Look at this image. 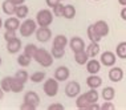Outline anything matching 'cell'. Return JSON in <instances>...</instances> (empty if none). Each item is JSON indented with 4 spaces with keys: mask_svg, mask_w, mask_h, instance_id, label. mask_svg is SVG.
I'll use <instances>...</instances> for the list:
<instances>
[{
    "mask_svg": "<svg viewBox=\"0 0 126 110\" xmlns=\"http://www.w3.org/2000/svg\"><path fill=\"white\" fill-rule=\"evenodd\" d=\"M98 98H100V94H98L97 89H89L88 92L80 94L76 98V106H77V109L86 110L89 108V105L94 104V102H98Z\"/></svg>",
    "mask_w": 126,
    "mask_h": 110,
    "instance_id": "6da1fadb",
    "label": "cell"
},
{
    "mask_svg": "<svg viewBox=\"0 0 126 110\" xmlns=\"http://www.w3.org/2000/svg\"><path fill=\"white\" fill-rule=\"evenodd\" d=\"M29 80L35 84H39V82L45 81V72H35L29 76Z\"/></svg>",
    "mask_w": 126,
    "mask_h": 110,
    "instance_id": "f546056e",
    "label": "cell"
},
{
    "mask_svg": "<svg viewBox=\"0 0 126 110\" xmlns=\"http://www.w3.org/2000/svg\"><path fill=\"white\" fill-rule=\"evenodd\" d=\"M3 27H4V21H3V20H1V17H0V29H1Z\"/></svg>",
    "mask_w": 126,
    "mask_h": 110,
    "instance_id": "f6af8a7d",
    "label": "cell"
},
{
    "mask_svg": "<svg viewBox=\"0 0 126 110\" xmlns=\"http://www.w3.org/2000/svg\"><path fill=\"white\" fill-rule=\"evenodd\" d=\"M118 4L122 7H126V0H118Z\"/></svg>",
    "mask_w": 126,
    "mask_h": 110,
    "instance_id": "7bdbcfd3",
    "label": "cell"
},
{
    "mask_svg": "<svg viewBox=\"0 0 126 110\" xmlns=\"http://www.w3.org/2000/svg\"><path fill=\"white\" fill-rule=\"evenodd\" d=\"M20 109L21 110H36L37 108L32 104H28V102H23V104L20 105Z\"/></svg>",
    "mask_w": 126,
    "mask_h": 110,
    "instance_id": "74e56055",
    "label": "cell"
},
{
    "mask_svg": "<svg viewBox=\"0 0 126 110\" xmlns=\"http://www.w3.org/2000/svg\"><path fill=\"white\" fill-rule=\"evenodd\" d=\"M28 12H29V8H28V7H27L25 4H21V5H17L16 12H15V16H16V17H19L20 20H21V19H27Z\"/></svg>",
    "mask_w": 126,
    "mask_h": 110,
    "instance_id": "484cf974",
    "label": "cell"
},
{
    "mask_svg": "<svg viewBox=\"0 0 126 110\" xmlns=\"http://www.w3.org/2000/svg\"><path fill=\"white\" fill-rule=\"evenodd\" d=\"M15 37H17V36H16V31H5V32H4L5 41H9V40L15 39Z\"/></svg>",
    "mask_w": 126,
    "mask_h": 110,
    "instance_id": "d590c367",
    "label": "cell"
},
{
    "mask_svg": "<svg viewBox=\"0 0 126 110\" xmlns=\"http://www.w3.org/2000/svg\"><path fill=\"white\" fill-rule=\"evenodd\" d=\"M100 43H94V41H90V44L86 47V53L89 54L90 58H94L96 56H98L100 54Z\"/></svg>",
    "mask_w": 126,
    "mask_h": 110,
    "instance_id": "d6986e66",
    "label": "cell"
},
{
    "mask_svg": "<svg viewBox=\"0 0 126 110\" xmlns=\"http://www.w3.org/2000/svg\"><path fill=\"white\" fill-rule=\"evenodd\" d=\"M89 54L86 53V50H80V52H76L74 53V61L78 64V65H86V63L89 61Z\"/></svg>",
    "mask_w": 126,
    "mask_h": 110,
    "instance_id": "ffe728a7",
    "label": "cell"
},
{
    "mask_svg": "<svg viewBox=\"0 0 126 110\" xmlns=\"http://www.w3.org/2000/svg\"><path fill=\"white\" fill-rule=\"evenodd\" d=\"M53 11L50 9H40L36 13V23L39 27H49L53 23Z\"/></svg>",
    "mask_w": 126,
    "mask_h": 110,
    "instance_id": "277c9868",
    "label": "cell"
},
{
    "mask_svg": "<svg viewBox=\"0 0 126 110\" xmlns=\"http://www.w3.org/2000/svg\"><path fill=\"white\" fill-rule=\"evenodd\" d=\"M32 60H33L32 57L27 56L25 53H21V54H19V57H17V64L21 68H27V66H29V65H31Z\"/></svg>",
    "mask_w": 126,
    "mask_h": 110,
    "instance_id": "f1b7e54d",
    "label": "cell"
},
{
    "mask_svg": "<svg viewBox=\"0 0 126 110\" xmlns=\"http://www.w3.org/2000/svg\"><path fill=\"white\" fill-rule=\"evenodd\" d=\"M69 44V40L65 35H57L54 36V39L52 41L53 47H59V48H66V45Z\"/></svg>",
    "mask_w": 126,
    "mask_h": 110,
    "instance_id": "44dd1931",
    "label": "cell"
},
{
    "mask_svg": "<svg viewBox=\"0 0 126 110\" xmlns=\"http://www.w3.org/2000/svg\"><path fill=\"white\" fill-rule=\"evenodd\" d=\"M94 1H100V0H94Z\"/></svg>",
    "mask_w": 126,
    "mask_h": 110,
    "instance_id": "7dc6e473",
    "label": "cell"
},
{
    "mask_svg": "<svg viewBox=\"0 0 126 110\" xmlns=\"http://www.w3.org/2000/svg\"><path fill=\"white\" fill-rule=\"evenodd\" d=\"M24 82H21L15 76H12V93H21L24 90Z\"/></svg>",
    "mask_w": 126,
    "mask_h": 110,
    "instance_id": "4316f807",
    "label": "cell"
},
{
    "mask_svg": "<svg viewBox=\"0 0 126 110\" xmlns=\"http://www.w3.org/2000/svg\"><path fill=\"white\" fill-rule=\"evenodd\" d=\"M76 7L72 5V4H66L65 8H64V15L63 17L64 19H68V20H72L76 17Z\"/></svg>",
    "mask_w": 126,
    "mask_h": 110,
    "instance_id": "cb8c5ba5",
    "label": "cell"
},
{
    "mask_svg": "<svg viewBox=\"0 0 126 110\" xmlns=\"http://www.w3.org/2000/svg\"><path fill=\"white\" fill-rule=\"evenodd\" d=\"M115 54L121 60H126V41H122L115 47Z\"/></svg>",
    "mask_w": 126,
    "mask_h": 110,
    "instance_id": "83f0119b",
    "label": "cell"
},
{
    "mask_svg": "<svg viewBox=\"0 0 126 110\" xmlns=\"http://www.w3.org/2000/svg\"><path fill=\"white\" fill-rule=\"evenodd\" d=\"M94 29H96V32L98 33V36L100 37H106L109 35V31H110V28H109V24L106 21H104V20H98V21L94 23Z\"/></svg>",
    "mask_w": 126,
    "mask_h": 110,
    "instance_id": "7c38bea8",
    "label": "cell"
},
{
    "mask_svg": "<svg viewBox=\"0 0 126 110\" xmlns=\"http://www.w3.org/2000/svg\"><path fill=\"white\" fill-rule=\"evenodd\" d=\"M16 8H17V5L13 3V0H4L3 4H1V9L7 16H13L15 15Z\"/></svg>",
    "mask_w": 126,
    "mask_h": 110,
    "instance_id": "9a60e30c",
    "label": "cell"
},
{
    "mask_svg": "<svg viewBox=\"0 0 126 110\" xmlns=\"http://www.w3.org/2000/svg\"><path fill=\"white\" fill-rule=\"evenodd\" d=\"M101 61H98L96 60V57L94 58H89V61L86 63V72L89 74H98L100 73V70H101Z\"/></svg>",
    "mask_w": 126,
    "mask_h": 110,
    "instance_id": "5bb4252c",
    "label": "cell"
},
{
    "mask_svg": "<svg viewBox=\"0 0 126 110\" xmlns=\"http://www.w3.org/2000/svg\"><path fill=\"white\" fill-rule=\"evenodd\" d=\"M33 60H36V63L41 65L43 68H49L53 64V56L49 50H47L45 48H37Z\"/></svg>",
    "mask_w": 126,
    "mask_h": 110,
    "instance_id": "7a4b0ae2",
    "label": "cell"
},
{
    "mask_svg": "<svg viewBox=\"0 0 126 110\" xmlns=\"http://www.w3.org/2000/svg\"><path fill=\"white\" fill-rule=\"evenodd\" d=\"M100 61H101V64L104 65V66L111 68V66L115 65V63H117V54L110 52V50H105L104 53H101Z\"/></svg>",
    "mask_w": 126,
    "mask_h": 110,
    "instance_id": "52a82bcc",
    "label": "cell"
},
{
    "mask_svg": "<svg viewBox=\"0 0 126 110\" xmlns=\"http://www.w3.org/2000/svg\"><path fill=\"white\" fill-rule=\"evenodd\" d=\"M21 48H23V44H21V40H20L19 37H15V39L7 41V50L11 54L19 53V50L21 49Z\"/></svg>",
    "mask_w": 126,
    "mask_h": 110,
    "instance_id": "4fadbf2b",
    "label": "cell"
},
{
    "mask_svg": "<svg viewBox=\"0 0 126 110\" xmlns=\"http://www.w3.org/2000/svg\"><path fill=\"white\" fill-rule=\"evenodd\" d=\"M20 19L19 17H7V20L4 21V28L5 31H19L20 28Z\"/></svg>",
    "mask_w": 126,
    "mask_h": 110,
    "instance_id": "2e32d148",
    "label": "cell"
},
{
    "mask_svg": "<svg viewBox=\"0 0 126 110\" xmlns=\"http://www.w3.org/2000/svg\"><path fill=\"white\" fill-rule=\"evenodd\" d=\"M48 110H64V105L60 102H54V104H50L48 106Z\"/></svg>",
    "mask_w": 126,
    "mask_h": 110,
    "instance_id": "8d00e7d4",
    "label": "cell"
},
{
    "mask_svg": "<svg viewBox=\"0 0 126 110\" xmlns=\"http://www.w3.org/2000/svg\"><path fill=\"white\" fill-rule=\"evenodd\" d=\"M61 1H64V0H61Z\"/></svg>",
    "mask_w": 126,
    "mask_h": 110,
    "instance_id": "c3c4849f",
    "label": "cell"
},
{
    "mask_svg": "<svg viewBox=\"0 0 126 110\" xmlns=\"http://www.w3.org/2000/svg\"><path fill=\"white\" fill-rule=\"evenodd\" d=\"M4 90H3V89H1V86H0V99H3V97H4Z\"/></svg>",
    "mask_w": 126,
    "mask_h": 110,
    "instance_id": "ee69618b",
    "label": "cell"
},
{
    "mask_svg": "<svg viewBox=\"0 0 126 110\" xmlns=\"http://www.w3.org/2000/svg\"><path fill=\"white\" fill-rule=\"evenodd\" d=\"M15 77L17 78V80H20L21 82H24V84L29 80V74H28V72H27V70H23V69L16 72V73H15Z\"/></svg>",
    "mask_w": 126,
    "mask_h": 110,
    "instance_id": "d6a6232c",
    "label": "cell"
},
{
    "mask_svg": "<svg viewBox=\"0 0 126 110\" xmlns=\"http://www.w3.org/2000/svg\"><path fill=\"white\" fill-rule=\"evenodd\" d=\"M45 3H47V5L49 7V8H54L59 3H61V0H45Z\"/></svg>",
    "mask_w": 126,
    "mask_h": 110,
    "instance_id": "f35d334b",
    "label": "cell"
},
{
    "mask_svg": "<svg viewBox=\"0 0 126 110\" xmlns=\"http://www.w3.org/2000/svg\"><path fill=\"white\" fill-rule=\"evenodd\" d=\"M114 109H115V106L111 101H105L101 105V110H114Z\"/></svg>",
    "mask_w": 126,
    "mask_h": 110,
    "instance_id": "e575fe53",
    "label": "cell"
},
{
    "mask_svg": "<svg viewBox=\"0 0 126 110\" xmlns=\"http://www.w3.org/2000/svg\"><path fill=\"white\" fill-rule=\"evenodd\" d=\"M24 102H28V104H32V105H35L36 108H39L40 97H39V94H37L36 92L29 90V92H27L24 94Z\"/></svg>",
    "mask_w": 126,
    "mask_h": 110,
    "instance_id": "ac0fdd59",
    "label": "cell"
},
{
    "mask_svg": "<svg viewBox=\"0 0 126 110\" xmlns=\"http://www.w3.org/2000/svg\"><path fill=\"white\" fill-rule=\"evenodd\" d=\"M86 85L89 89H98L102 85V78L98 74H89V77L86 78Z\"/></svg>",
    "mask_w": 126,
    "mask_h": 110,
    "instance_id": "e0dca14e",
    "label": "cell"
},
{
    "mask_svg": "<svg viewBox=\"0 0 126 110\" xmlns=\"http://www.w3.org/2000/svg\"><path fill=\"white\" fill-rule=\"evenodd\" d=\"M43 90L45 93V95H48V97H56L57 93H59V81L54 77L45 80L43 85Z\"/></svg>",
    "mask_w": 126,
    "mask_h": 110,
    "instance_id": "5b68a950",
    "label": "cell"
},
{
    "mask_svg": "<svg viewBox=\"0 0 126 110\" xmlns=\"http://www.w3.org/2000/svg\"><path fill=\"white\" fill-rule=\"evenodd\" d=\"M65 95L69 98H77L78 95L81 94V85L78 84L77 81H69L68 84L65 85Z\"/></svg>",
    "mask_w": 126,
    "mask_h": 110,
    "instance_id": "8992f818",
    "label": "cell"
},
{
    "mask_svg": "<svg viewBox=\"0 0 126 110\" xmlns=\"http://www.w3.org/2000/svg\"><path fill=\"white\" fill-rule=\"evenodd\" d=\"M69 47H70V49H72V52H73V53L86 49L85 41L81 39V37H78V36H74V37H72V39L69 40Z\"/></svg>",
    "mask_w": 126,
    "mask_h": 110,
    "instance_id": "30bf717a",
    "label": "cell"
},
{
    "mask_svg": "<svg viewBox=\"0 0 126 110\" xmlns=\"http://www.w3.org/2000/svg\"><path fill=\"white\" fill-rule=\"evenodd\" d=\"M101 97L104 98V101H113L114 97H115V90H114V88H111V86H105L104 89H102Z\"/></svg>",
    "mask_w": 126,
    "mask_h": 110,
    "instance_id": "7402d4cb",
    "label": "cell"
},
{
    "mask_svg": "<svg viewBox=\"0 0 126 110\" xmlns=\"http://www.w3.org/2000/svg\"><path fill=\"white\" fill-rule=\"evenodd\" d=\"M69 76H70V70L69 68L65 66V65H61V66H57V69L54 70V78L57 81H68L69 80Z\"/></svg>",
    "mask_w": 126,
    "mask_h": 110,
    "instance_id": "9c48e42d",
    "label": "cell"
},
{
    "mask_svg": "<svg viewBox=\"0 0 126 110\" xmlns=\"http://www.w3.org/2000/svg\"><path fill=\"white\" fill-rule=\"evenodd\" d=\"M0 65H1V56H0Z\"/></svg>",
    "mask_w": 126,
    "mask_h": 110,
    "instance_id": "bcb514c9",
    "label": "cell"
},
{
    "mask_svg": "<svg viewBox=\"0 0 126 110\" xmlns=\"http://www.w3.org/2000/svg\"><path fill=\"white\" fill-rule=\"evenodd\" d=\"M0 86L5 93L12 92V76H7V77H3L1 81H0Z\"/></svg>",
    "mask_w": 126,
    "mask_h": 110,
    "instance_id": "d4e9b609",
    "label": "cell"
},
{
    "mask_svg": "<svg viewBox=\"0 0 126 110\" xmlns=\"http://www.w3.org/2000/svg\"><path fill=\"white\" fill-rule=\"evenodd\" d=\"M23 50H24L23 53H25L27 56H29V57L33 58V56H35V53L37 50V45H36V44H27Z\"/></svg>",
    "mask_w": 126,
    "mask_h": 110,
    "instance_id": "1f68e13d",
    "label": "cell"
},
{
    "mask_svg": "<svg viewBox=\"0 0 126 110\" xmlns=\"http://www.w3.org/2000/svg\"><path fill=\"white\" fill-rule=\"evenodd\" d=\"M120 16H121V19L124 20V21H126V7H124V8L121 9V12H120Z\"/></svg>",
    "mask_w": 126,
    "mask_h": 110,
    "instance_id": "60d3db41",
    "label": "cell"
},
{
    "mask_svg": "<svg viewBox=\"0 0 126 110\" xmlns=\"http://www.w3.org/2000/svg\"><path fill=\"white\" fill-rule=\"evenodd\" d=\"M37 28H39V25H37L36 20L24 19V21L20 24V28H19L20 36L21 37H31L33 33H36Z\"/></svg>",
    "mask_w": 126,
    "mask_h": 110,
    "instance_id": "3957f363",
    "label": "cell"
},
{
    "mask_svg": "<svg viewBox=\"0 0 126 110\" xmlns=\"http://www.w3.org/2000/svg\"><path fill=\"white\" fill-rule=\"evenodd\" d=\"M50 53H52L53 58H63L65 56V48H59V47H53L50 49Z\"/></svg>",
    "mask_w": 126,
    "mask_h": 110,
    "instance_id": "4dcf8cb0",
    "label": "cell"
},
{
    "mask_svg": "<svg viewBox=\"0 0 126 110\" xmlns=\"http://www.w3.org/2000/svg\"><path fill=\"white\" fill-rule=\"evenodd\" d=\"M86 35H88V39H89L90 41H94V43H100V41L102 40V37L98 36V33L96 32V29H94V24H90V25L88 27Z\"/></svg>",
    "mask_w": 126,
    "mask_h": 110,
    "instance_id": "603a6c76",
    "label": "cell"
},
{
    "mask_svg": "<svg viewBox=\"0 0 126 110\" xmlns=\"http://www.w3.org/2000/svg\"><path fill=\"white\" fill-rule=\"evenodd\" d=\"M101 109V105H98L97 102H94V104L89 105V108H88L86 110H100Z\"/></svg>",
    "mask_w": 126,
    "mask_h": 110,
    "instance_id": "ab89813d",
    "label": "cell"
},
{
    "mask_svg": "<svg viewBox=\"0 0 126 110\" xmlns=\"http://www.w3.org/2000/svg\"><path fill=\"white\" fill-rule=\"evenodd\" d=\"M13 3H15L16 5H21V4L25 3V0H13Z\"/></svg>",
    "mask_w": 126,
    "mask_h": 110,
    "instance_id": "b9f144b4",
    "label": "cell"
},
{
    "mask_svg": "<svg viewBox=\"0 0 126 110\" xmlns=\"http://www.w3.org/2000/svg\"><path fill=\"white\" fill-rule=\"evenodd\" d=\"M36 39L40 43H48V41L52 39V31H50L48 27H39L36 29Z\"/></svg>",
    "mask_w": 126,
    "mask_h": 110,
    "instance_id": "ba28073f",
    "label": "cell"
},
{
    "mask_svg": "<svg viewBox=\"0 0 126 110\" xmlns=\"http://www.w3.org/2000/svg\"><path fill=\"white\" fill-rule=\"evenodd\" d=\"M64 8H65V5H63L61 3H59L56 7L53 8V15L57 16V17H63L64 15Z\"/></svg>",
    "mask_w": 126,
    "mask_h": 110,
    "instance_id": "836d02e7",
    "label": "cell"
},
{
    "mask_svg": "<svg viewBox=\"0 0 126 110\" xmlns=\"http://www.w3.org/2000/svg\"><path fill=\"white\" fill-rule=\"evenodd\" d=\"M108 77L111 82H120L124 78V70L120 66H111L108 73Z\"/></svg>",
    "mask_w": 126,
    "mask_h": 110,
    "instance_id": "8fae6325",
    "label": "cell"
}]
</instances>
